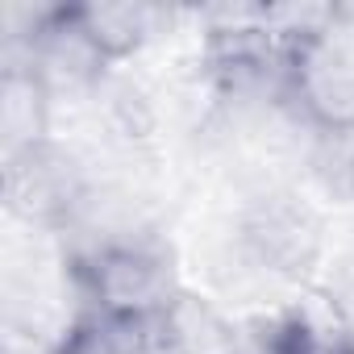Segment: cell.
Returning a JSON list of instances; mask_svg holds the SVG:
<instances>
[{
	"label": "cell",
	"mask_w": 354,
	"mask_h": 354,
	"mask_svg": "<svg viewBox=\"0 0 354 354\" xmlns=\"http://www.w3.org/2000/svg\"><path fill=\"white\" fill-rule=\"evenodd\" d=\"M263 354H354V325L333 300L308 296L271 317L263 329Z\"/></svg>",
	"instance_id": "obj_4"
},
{
	"label": "cell",
	"mask_w": 354,
	"mask_h": 354,
	"mask_svg": "<svg viewBox=\"0 0 354 354\" xmlns=\"http://www.w3.org/2000/svg\"><path fill=\"white\" fill-rule=\"evenodd\" d=\"M75 283L84 292V308L154 321L162 304L175 296L167 259L146 242H100L75 263Z\"/></svg>",
	"instance_id": "obj_2"
},
{
	"label": "cell",
	"mask_w": 354,
	"mask_h": 354,
	"mask_svg": "<svg viewBox=\"0 0 354 354\" xmlns=\"http://www.w3.org/2000/svg\"><path fill=\"white\" fill-rule=\"evenodd\" d=\"M275 26L288 34V59L279 96L321 133H350L354 129V63L333 42L325 26V9L296 13L271 9Z\"/></svg>",
	"instance_id": "obj_1"
},
{
	"label": "cell",
	"mask_w": 354,
	"mask_h": 354,
	"mask_svg": "<svg viewBox=\"0 0 354 354\" xmlns=\"http://www.w3.org/2000/svg\"><path fill=\"white\" fill-rule=\"evenodd\" d=\"M71 17L104 63H125L158 34L162 13L129 0H88V5H71Z\"/></svg>",
	"instance_id": "obj_6"
},
{
	"label": "cell",
	"mask_w": 354,
	"mask_h": 354,
	"mask_svg": "<svg viewBox=\"0 0 354 354\" xmlns=\"http://www.w3.org/2000/svg\"><path fill=\"white\" fill-rule=\"evenodd\" d=\"M346 188H350V196H354V158H350V171H346Z\"/></svg>",
	"instance_id": "obj_9"
},
{
	"label": "cell",
	"mask_w": 354,
	"mask_h": 354,
	"mask_svg": "<svg viewBox=\"0 0 354 354\" xmlns=\"http://www.w3.org/2000/svg\"><path fill=\"white\" fill-rule=\"evenodd\" d=\"M150 325H154L158 354H238L242 350V333L234 317L217 300L188 288H175V296L162 304V313Z\"/></svg>",
	"instance_id": "obj_3"
},
{
	"label": "cell",
	"mask_w": 354,
	"mask_h": 354,
	"mask_svg": "<svg viewBox=\"0 0 354 354\" xmlns=\"http://www.w3.org/2000/svg\"><path fill=\"white\" fill-rule=\"evenodd\" d=\"M46 117H50V88L26 63H9L5 80H0V133H5V154L17 158L26 150L46 146Z\"/></svg>",
	"instance_id": "obj_7"
},
{
	"label": "cell",
	"mask_w": 354,
	"mask_h": 354,
	"mask_svg": "<svg viewBox=\"0 0 354 354\" xmlns=\"http://www.w3.org/2000/svg\"><path fill=\"white\" fill-rule=\"evenodd\" d=\"M250 254L275 275H300L317 259V225L304 209L288 201H267L246 221Z\"/></svg>",
	"instance_id": "obj_5"
},
{
	"label": "cell",
	"mask_w": 354,
	"mask_h": 354,
	"mask_svg": "<svg viewBox=\"0 0 354 354\" xmlns=\"http://www.w3.org/2000/svg\"><path fill=\"white\" fill-rule=\"evenodd\" d=\"M55 354H158L154 325L84 308L59 337Z\"/></svg>",
	"instance_id": "obj_8"
}]
</instances>
